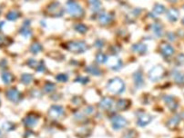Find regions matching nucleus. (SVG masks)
Masks as SVG:
<instances>
[{"label": "nucleus", "mask_w": 184, "mask_h": 138, "mask_svg": "<svg viewBox=\"0 0 184 138\" xmlns=\"http://www.w3.org/2000/svg\"><path fill=\"white\" fill-rule=\"evenodd\" d=\"M126 85L125 83L122 79H120L119 77H115L110 79L107 84V89L108 91L112 94V95H120L125 91Z\"/></svg>", "instance_id": "1"}, {"label": "nucleus", "mask_w": 184, "mask_h": 138, "mask_svg": "<svg viewBox=\"0 0 184 138\" xmlns=\"http://www.w3.org/2000/svg\"><path fill=\"white\" fill-rule=\"evenodd\" d=\"M164 73H165V70L161 65L154 66L151 70L149 72V78L152 82H157V81L160 80L163 77Z\"/></svg>", "instance_id": "2"}, {"label": "nucleus", "mask_w": 184, "mask_h": 138, "mask_svg": "<svg viewBox=\"0 0 184 138\" xmlns=\"http://www.w3.org/2000/svg\"><path fill=\"white\" fill-rule=\"evenodd\" d=\"M111 125H112V128L114 130L118 131V130L124 128L128 125V122L123 116L116 115L115 116H113L111 118Z\"/></svg>", "instance_id": "3"}, {"label": "nucleus", "mask_w": 184, "mask_h": 138, "mask_svg": "<svg viewBox=\"0 0 184 138\" xmlns=\"http://www.w3.org/2000/svg\"><path fill=\"white\" fill-rule=\"evenodd\" d=\"M64 108L63 106H58V105H55V106H52L49 109H48V115L51 117V118H54V119H57V118H59L61 117L63 115H64Z\"/></svg>", "instance_id": "4"}, {"label": "nucleus", "mask_w": 184, "mask_h": 138, "mask_svg": "<svg viewBox=\"0 0 184 138\" xmlns=\"http://www.w3.org/2000/svg\"><path fill=\"white\" fill-rule=\"evenodd\" d=\"M163 101H164L165 104H166V106H168V108L171 111L174 112V111L177 110V108L179 106V104H178V101L175 99L174 96H172V95H165L163 97Z\"/></svg>", "instance_id": "5"}, {"label": "nucleus", "mask_w": 184, "mask_h": 138, "mask_svg": "<svg viewBox=\"0 0 184 138\" xmlns=\"http://www.w3.org/2000/svg\"><path fill=\"white\" fill-rule=\"evenodd\" d=\"M152 121V116L151 115L145 114V113H141L139 116H138V120H137V125L140 127H145L146 126H148L151 122Z\"/></svg>", "instance_id": "6"}, {"label": "nucleus", "mask_w": 184, "mask_h": 138, "mask_svg": "<svg viewBox=\"0 0 184 138\" xmlns=\"http://www.w3.org/2000/svg\"><path fill=\"white\" fill-rule=\"evenodd\" d=\"M180 120H181V116L179 115H175L168 120L166 126L170 129H175L176 127H178L179 124L180 123Z\"/></svg>", "instance_id": "7"}, {"label": "nucleus", "mask_w": 184, "mask_h": 138, "mask_svg": "<svg viewBox=\"0 0 184 138\" xmlns=\"http://www.w3.org/2000/svg\"><path fill=\"white\" fill-rule=\"evenodd\" d=\"M113 106V100L109 97H104L99 102V107L105 111H108L112 108Z\"/></svg>", "instance_id": "8"}, {"label": "nucleus", "mask_w": 184, "mask_h": 138, "mask_svg": "<svg viewBox=\"0 0 184 138\" xmlns=\"http://www.w3.org/2000/svg\"><path fill=\"white\" fill-rule=\"evenodd\" d=\"M116 107L119 111H125L131 107V101L128 99H119L116 104Z\"/></svg>", "instance_id": "9"}, {"label": "nucleus", "mask_w": 184, "mask_h": 138, "mask_svg": "<svg viewBox=\"0 0 184 138\" xmlns=\"http://www.w3.org/2000/svg\"><path fill=\"white\" fill-rule=\"evenodd\" d=\"M133 80H134V84L137 88H140L144 84V79H143V75L140 70L137 71L134 76H133Z\"/></svg>", "instance_id": "10"}, {"label": "nucleus", "mask_w": 184, "mask_h": 138, "mask_svg": "<svg viewBox=\"0 0 184 138\" xmlns=\"http://www.w3.org/2000/svg\"><path fill=\"white\" fill-rule=\"evenodd\" d=\"M24 122H25V125H26V126H29V127H32V126H35L36 124H38L39 118L36 117V116L33 115H28V116L25 119Z\"/></svg>", "instance_id": "11"}, {"label": "nucleus", "mask_w": 184, "mask_h": 138, "mask_svg": "<svg viewBox=\"0 0 184 138\" xmlns=\"http://www.w3.org/2000/svg\"><path fill=\"white\" fill-rule=\"evenodd\" d=\"M56 89H57L56 84H53V83H51V82H47V84H45L44 88H43L44 92L47 93V94H51V93H53V92L56 91Z\"/></svg>", "instance_id": "12"}, {"label": "nucleus", "mask_w": 184, "mask_h": 138, "mask_svg": "<svg viewBox=\"0 0 184 138\" xmlns=\"http://www.w3.org/2000/svg\"><path fill=\"white\" fill-rule=\"evenodd\" d=\"M7 97H8V99H10L13 102H16V101H18V99H19V93H18V91H16L15 89L8 90Z\"/></svg>", "instance_id": "13"}, {"label": "nucleus", "mask_w": 184, "mask_h": 138, "mask_svg": "<svg viewBox=\"0 0 184 138\" xmlns=\"http://www.w3.org/2000/svg\"><path fill=\"white\" fill-rule=\"evenodd\" d=\"M162 51H163V54H165V56H167V57H171L174 53V49L172 48V46L167 44H165L162 46Z\"/></svg>", "instance_id": "14"}, {"label": "nucleus", "mask_w": 184, "mask_h": 138, "mask_svg": "<svg viewBox=\"0 0 184 138\" xmlns=\"http://www.w3.org/2000/svg\"><path fill=\"white\" fill-rule=\"evenodd\" d=\"M174 80L178 84H184V74L177 72L174 75Z\"/></svg>", "instance_id": "15"}, {"label": "nucleus", "mask_w": 184, "mask_h": 138, "mask_svg": "<svg viewBox=\"0 0 184 138\" xmlns=\"http://www.w3.org/2000/svg\"><path fill=\"white\" fill-rule=\"evenodd\" d=\"M178 15H179V13L177 10H171L169 12V18L172 21H176L178 19Z\"/></svg>", "instance_id": "16"}, {"label": "nucleus", "mask_w": 184, "mask_h": 138, "mask_svg": "<svg viewBox=\"0 0 184 138\" xmlns=\"http://www.w3.org/2000/svg\"><path fill=\"white\" fill-rule=\"evenodd\" d=\"M33 77L31 75H24L23 77H22V82L25 84H28L31 81H32Z\"/></svg>", "instance_id": "17"}, {"label": "nucleus", "mask_w": 184, "mask_h": 138, "mask_svg": "<svg viewBox=\"0 0 184 138\" xmlns=\"http://www.w3.org/2000/svg\"><path fill=\"white\" fill-rule=\"evenodd\" d=\"M56 79L59 81V82H67L68 77L67 75H64V74H60V75H58L56 76Z\"/></svg>", "instance_id": "18"}, {"label": "nucleus", "mask_w": 184, "mask_h": 138, "mask_svg": "<svg viewBox=\"0 0 184 138\" xmlns=\"http://www.w3.org/2000/svg\"><path fill=\"white\" fill-rule=\"evenodd\" d=\"M94 112H95V108H94V106H88L85 109V114L86 115H92V114H94Z\"/></svg>", "instance_id": "19"}, {"label": "nucleus", "mask_w": 184, "mask_h": 138, "mask_svg": "<svg viewBox=\"0 0 184 138\" xmlns=\"http://www.w3.org/2000/svg\"><path fill=\"white\" fill-rule=\"evenodd\" d=\"M76 81H78V82L80 83L81 84H87V83L89 81V79H88V77H86V78H84V77H79V78L76 79Z\"/></svg>", "instance_id": "20"}, {"label": "nucleus", "mask_w": 184, "mask_h": 138, "mask_svg": "<svg viewBox=\"0 0 184 138\" xmlns=\"http://www.w3.org/2000/svg\"><path fill=\"white\" fill-rule=\"evenodd\" d=\"M92 69H93V70H88L91 75H93V76H99L100 75V70H99L98 68L92 67Z\"/></svg>", "instance_id": "21"}, {"label": "nucleus", "mask_w": 184, "mask_h": 138, "mask_svg": "<svg viewBox=\"0 0 184 138\" xmlns=\"http://www.w3.org/2000/svg\"><path fill=\"white\" fill-rule=\"evenodd\" d=\"M11 80H12V77H11V76H10V75L7 76H6V79H4V81H5L6 83H9Z\"/></svg>", "instance_id": "22"}, {"label": "nucleus", "mask_w": 184, "mask_h": 138, "mask_svg": "<svg viewBox=\"0 0 184 138\" xmlns=\"http://www.w3.org/2000/svg\"><path fill=\"white\" fill-rule=\"evenodd\" d=\"M180 116H181V119H182V120H184V113H182V115H181Z\"/></svg>", "instance_id": "23"}, {"label": "nucleus", "mask_w": 184, "mask_h": 138, "mask_svg": "<svg viewBox=\"0 0 184 138\" xmlns=\"http://www.w3.org/2000/svg\"><path fill=\"white\" fill-rule=\"evenodd\" d=\"M183 23H184V20H183Z\"/></svg>", "instance_id": "24"}]
</instances>
